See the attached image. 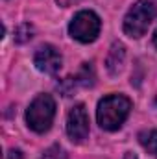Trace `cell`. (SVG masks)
I'll list each match as a JSON object with an SVG mask.
<instances>
[{"mask_svg":"<svg viewBox=\"0 0 157 159\" xmlns=\"http://www.w3.org/2000/svg\"><path fill=\"white\" fill-rule=\"evenodd\" d=\"M154 44L157 46V30H155V34H154Z\"/></svg>","mask_w":157,"mask_h":159,"instance_id":"cell-15","label":"cell"},{"mask_svg":"<svg viewBox=\"0 0 157 159\" xmlns=\"http://www.w3.org/2000/svg\"><path fill=\"white\" fill-rule=\"evenodd\" d=\"M69 32L79 43H92L100 34V19L92 11H79L72 19Z\"/></svg>","mask_w":157,"mask_h":159,"instance_id":"cell-4","label":"cell"},{"mask_svg":"<svg viewBox=\"0 0 157 159\" xmlns=\"http://www.w3.org/2000/svg\"><path fill=\"white\" fill-rule=\"evenodd\" d=\"M67 133L74 143H83L89 135V117L85 107L78 104L69 111L67 117Z\"/></svg>","mask_w":157,"mask_h":159,"instance_id":"cell-5","label":"cell"},{"mask_svg":"<svg viewBox=\"0 0 157 159\" xmlns=\"http://www.w3.org/2000/svg\"><path fill=\"white\" fill-rule=\"evenodd\" d=\"M139 141L142 144V148L152 154L154 157H157V129H148V131H142L139 135Z\"/></svg>","mask_w":157,"mask_h":159,"instance_id":"cell-8","label":"cell"},{"mask_svg":"<svg viewBox=\"0 0 157 159\" xmlns=\"http://www.w3.org/2000/svg\"><path fill=\"white\" fill-rule=\"evenodd\" d=\"M124 159H137V157H135V154H131V152H128V154L124 156Z\"/></svg>","mask_w":157,"mask_h":159,"instance_id":"cell-14","label":"cell"},{"mask_svg":"<svg viewBox=\"0 0 157 159\" xmlns=\"http://www.w3.org/2000/svg\"><path fill=\"white\" fill-rule=\"evenodd\" d=\"M76 81H79V83L85 85V87H91V85L94 83V70H92V67H91L89 63L83 65V69H81V72L78 74Z\"/></svg>","mask_w":157,"mask_h":159,"instance_id":"cell-9","label":"cell"},{"mask_svg":"<svg viewBox=\"0 0 157 159\" xmlns=\"http://www.w3.org/2000/svg\"><path fill=\"white\" fill-rule=\"evenodd\" d=\"M7 159H22V152L20 150H9Z\"/></svg>","mask_w":157,"mask_h":159,"instance_id":"cell-12","label":"cell"},{"mask_svg":"<svg viewBox=\"0 0 157 159\" xmlns=\"http://www.w3.org/2000/svg\"><path fill=\"white\" fill-rule=\"evenodd\" d=\"M54 115H56V102L50 94H39L28 107L26 111V122L28 126L37 131V133H44L50 129L52 122H54Z\"/></svg>","mask_w":157,"mask_h":159,"instance_id":"cell-3","label":"cell"},{"mask_svg":"<svg viewBox=\"0 0 157 159\" xmlns=\"http://www.w3.org/2000/svg\"><path fill=\"white\" fill-rule=\"evenodd\" d=\"M79 0H57V4L59 6H63V7H69V6H72V4H78Z\"/></svg>","mask_w":157,"mask_h":159,"instance_id":"cell-13","label":"cell"},{"mask_svg":"<svg viewBox=\"0 0 157 159\" xmlns=\"http://www.w3.org/2000/svg\"><path fill=\"white\" fill-rule=\"evenodd\" d=\"M32 26L30 24H20L19 28H17V35H15V41L17 43H24V41L32 39Z\"/></svg>","mask_w":157,"mask_h":159,"instance_id":"cell-11","label":"cell"},{"mask_svg":"<svg viewBox=\"0 0 157 159\" xmlns=\"http://www.w3.org/2000/svg\"><path fill=\"white\" fill-rule=\"evenodd\" d=\"M129 109H131V102L126 96H122V94L105 96L104 100H100L98 109H96L98 124L107 131L118 129L122 126V122L128 119Z\"/></svg>","mask_w":157,"mask_h":159,"instance_id":"cell-1","label":"cell"},{"mask_svg":"<svg viewBox=\"0 0 157 159\" xmlns=\"http://www.w3.org/2000/svg\"><path fill=\"white\" fill-rule=\"evenodd\" d=\"M34 63H35V67L39 69L41 72H44V74H56L61 69L63 57H61V54H59V50L56 46L43 44L39 50L35 52Z\"/></svg>","mask_w":157,"mask_h":159,"instance_id":"cell-6","label":"cell"},{"mask_svg":"<svg viewBox=\"0 0 157 159\" xmlns=\"http://www.w3.org/2000/svg\"><path fill=\"white\" fill-rule=\"evenodd\" d=\"M43 159H67V154H65V150H63L61 146L54 144V146H50V148L43 154Z\"/></svg>","mask_w":157,"mask_h":159,"instance_id":"cell-10","label":"cell"},{"mask_svg":"<svg viewBox=\"0 0 157 159\" xmlns=\"http://www.w3.org/2000/svg\"><path fill=\"white\" fill-rule=\"evenodd\" d=\"M155 6L150 0H139L137 4L131 6V9L128 11L126 19H124V32L129 37H141L146 34V30L150 28L152 20L155 19Z\"/></svg>","mask_w":157,"mask_h":159,"instance_id":"cell-2","label":"cell"},{"mask_svg":"<svg viewBox=\"0 0 157 159\" xmlns=\"http://www.w3.org/2000/svg\"><path fill=\"white\" fill-rule=\"evenodd\" d=\"M124 57H126L124 44H122V43H113V46H111V50H109V54H107V59H105V65H107L109 74L117 76L118 72L122 70Z\"/></svg>","mask_w":157,"mask_h":159,"instance_id":"cell-7","label":"cell"}]
</instances>
